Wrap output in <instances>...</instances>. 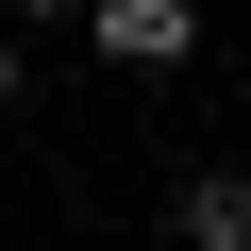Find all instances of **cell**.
<instances>
[{
  "instance_id": "1",
  "label": "cell",
  "mask_w": 251,
  "mask_h": 251,
  "mask_svg": "<svg viewBox=\"0 0 251 251\" xmlns=\"http://www.w3.org/2000/svg\"><path fill=\"white\" fill-rule=\"evenodd\" d=\"M84 50L134 67V84L151 67H201V0H84Z\"/></svg>"
},
{
  "instance_id": "2",
  "label": "cell",
  "mask_w": 251,
  "mask_h": 251,
  "mask_svg": "<svg viewBox=\"0 0 251 251\" xmlns=\"http://www.w3.org/2000/svg\"><path fill=\"white\" fill-rule=\"evenodd\" d=\"M168 251H251V168H184L168 184Z\"/></svg>"
},
{
  "instance_id": "3",
  "label": "cell",
  "mask_w": 251,
  "mask_h": 251,
  "mask_svg": "<svg viewBox=\"0 0 251 251\" xmlns=\"http://www.w3.org/2000/svg\"><path fill=\"white\" fill-rule=\"evenodd\" d=\"M17 100H34V34L0 17V117H17Z\"/></svg>"
},
{
  "instance_id": "4",
  "label": "cell",
  "mask_w": 251,
  "mask_h": 251,
  "mask_svg": "<svg viewBox=\"0 0 251 251\" xmlns=\"http://www.w3.org/2000/svg\"><path fill=\"white\" fill-rule=\"evenodd\" d=\"M0 17H17V34H84V0H0Z\"/></svg>"
}]
</instances>
